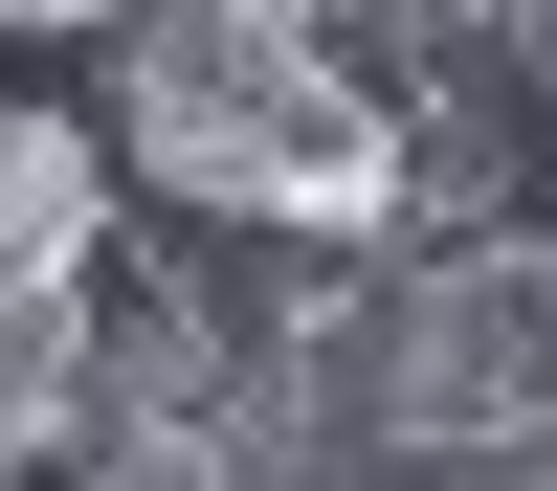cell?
Instances as JSON below:
<instances>
[{
    "label": "cell",
    "instance_id": "3957f363",
    "mask_svg": "<svg viewBox=\"0 0 557 491\" xmlns=\"http://www.w3.org/2000/svg\"><path fill=\"white\" fill-rule=\"evenodd\" d=\"M89 246H112V134L0 112V312H23V291H67Z\"/></svg>",
    "mask_w": 557,
    "mask_h": 491
},
{
    "label": "cell",
    "instance_id": "8992f818",
    "mask_svg": "<svg viewBox=\"0 0 557 491\" xmlns=\"http://www.w3.org/2000/svg\"><path fill=\"white\" fill-rule=\"evenodd\" d=\"M513 89H557V23H513Z\"/></svg>",
    "mask_w": 557,
    "mask_h": 491
},
{
    "label": "cell",
    "instance_id": "7a4b0ae2",
    "mask_svg": "<svg viewBox=\"0 0 557 491\" xmlns=\"http://www.w3.org/2000/svg\"><path fill=\"white\" fill-rule=\"evenodd\" d=\"M357 425L380 446H557V246L469 268H380V357H357Z\"/></svg>",
    "mask_w": 557,
    "mask_h": 491
},
{
    "label": "cell",
    "instance_id": "6da1fadb",
    "mask_svg": "<svg viewBox=\"0 0 557 491\" xmlns=\"http://www.w3.org/2000/svg\"><path fill=\"white\" fill-rule=\"evenodd\" d=\"M112 157L157 223L290 268H401V134L335 89V45L290 0H201V23H112Z\"/></svg>",
    "mask_w": 557,
    "mask_h": 491
},
{
    "label": "cell",
    "instance_id": "277c9868",
    "mask_svg": "<svg viewBox=\"0 0 557 491\" xmlns=\"http://www.w3.org/2000/svg\"><path fill=\"white\" fill-rule=\"evenodd\" d=\"M67 380H89V268L0 312V491H45V469H67Z\"/></svg>",
    "mask_w": 557,
    "mask_h": 491
},
{
    "label": "cell",
    "instance_id": "5b68a950",
    "mask_svg": "<svg viewBox=\"0 0 557 491\" xmlns=\"http://www.w3.org/2000/svg\"><path fill=\"white\" fill-rule=\"evenodd\" d=\"M45 491H223V446H89V469H45Z\"/></svg>",
    "mask_w": 557,
    "mask_h": 491
}]
</instances>
